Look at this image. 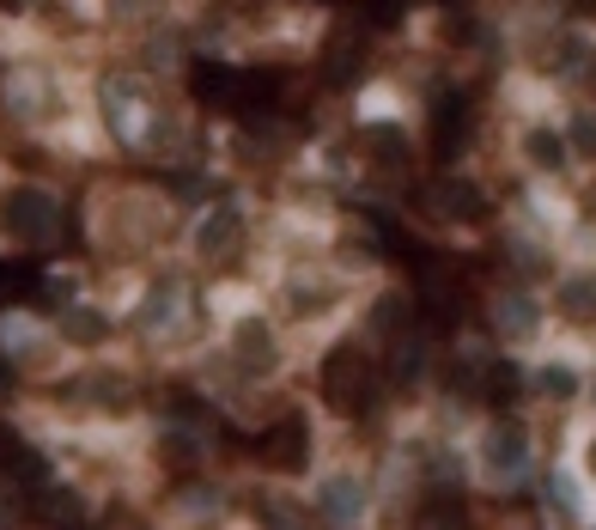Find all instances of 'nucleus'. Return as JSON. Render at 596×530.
<instances>
[{
	"mask_svg": "<svg viewBox=\"0 0 596 530\" xmlns=\"http://www.w3.org/2000/svg\"><path fill=\"white\" fill-rule=\"evenodd\" d=\"M0 232L25 250H49L55 232H62V202H55L49 189H31V184L13 189V195L0 202Z\"/></svg>",
	"mask_w": 596,
	"mask_h": 530,
	"instance_id": "nucleus-3",
	"label": "nucleus"
},
{
	"mask_svg": "<svg viewBox=\"0 0 596 530\" xmlns=\"http://www.w3.org/2000/svg\"><path fill=\"white\" fill-rule=\"evenodd\" d=\"M183 317V281H158L153 293H147V305L135 312V329L140 336H158V329H170Z\"/></svg>",
	"mask_w": 596,
	"mask_h": 530,
	"instance_id": "nucleus-9",
	"label": "nucleus"
},
{
	"mask_svg": "<svg viewBox=\"0 0 596 530\" xmlns=\"http://www.w3.org/2000/svg\"><path fill=\"white\" fill-rule=\"evenodd\" d=\"M432 116H439V123H432V153L457 159L462 147H469V98H457V104H451V98H439V104H432Z\"/></svg>",
	"mask_w": 596,
	"mask_h": 530,
	"instance_id": "nucleus-8",
	"label": "nucleus"
},
{
	"mask_svg": "<svg viewBox=\"0 0 596 530\" xmlns=\"http://www.w3.org/2000/svg\"><path fill=\"white\" fill-rule=\"evenodd\" d=\"M566 141L579 147V153H596V110H579V116H572V135H566Z\"/></svg>",
	"mask_w": 596,
	"mask_h": 530,
	"instance_id": "nucleus-20",
	"label": "nucleus"
},
{
	"mask_svg": "<svg viewBox=\"0 0 596 530\" xmlns=\"http://www.w3.org/2000/svg\"><path fill=\"white\" fill-rule=\"evenodd\" d=\"M591 469H596V445H591Z\"/></svg>",
	"mask_w": 596,
	"mask_h": 530,
	"instance_id": "nucleus-21",
	"label": "nucleus"
},
{
	"mask_svg": "<svg viewBox=\"0 0 596 530\" xmlns=\"http://www.w3.org/2000/svg\"><path fill=\"white\" fill-rule=\"evenodd\" d=\"M62 329H67V336H79V342H86V348H92V342H104V317H98V312H79V305H74V312H67L62 317Z\"/></svg>",
	"mask_w": 596,
	"mask_h": 530,
	"instance_id": "nucleus-19",
	"label": "nucleus"
},
{
	"mask_svg": "<svg viewBox=\"0 0 596 530\" xmlns=\"http://www.w3.org/2000/svg\"><path fill=\"white\" fill-rule=\"evenodd\" d=\"M317 384H322V396H329V408H341V415H371L390 378H378V366H371L353 342H341V348L322 354Z\"/></svg>",
	"mask_w": 596,
	"mask_h": 530,
	"instance_id": "nucleus-1",
	"label": "nucleus"
},
{
	"mask_svg": "<svg viewBox=\"0 0 596 530\" xmlns=\"http://www.w3.org/2000/svg\"><path fill=\"white\" fill-rule=\"evenodd\" d=\"M542 488H548V506H554L560 518H579V513H584V506H579V488H572V476L548 469V482H542Z\"/></svg>",
	"mask_w": 596,
	"mask_h": 530,
	"instance_id": "nucleus-18",
	"label": "nucleus"
},
{
	"mask_svg": "<svg viewBox=\"0 0 596 530\" xmlns=\"http://www.w3.org/2000/svg\"><path fill=\"white\" fill-rule=\"evenodd\" d=\"M523 147H530V159L542 165V172H560L566 165V135H554V128H530V141Z\"/></svg>",
	"mask_w": 596,
	"mask_h": 530,
	"instance_id": "nucleus-17",
	"label": "nucleus"
},
{
	"mask_svg": "<svg viewBox=\"0 0 596 530\" xmlns=\"http://www.w3.org/2000/svg\"><path fill=\"white\" fill-rule=\"evenodd\" d=\"M317 506H322V518L353 525V518L366 513V482H353V476H329V482L317 488Z\"/></svg>",
	"mask_w": 596,
	"mask_h": 530,
	"instance_id": "nucleus-10",
	"label": "nucleus"
},
{
	"mask_svg": "<svg viewBox=\"0 0 596 530\" xmlns=\"http://www.w3.org/2000/svg\"><path fill=\"white\" fill-rule=\"evenodd\" d=\"M493 329H499L505 342H530L535 329H542V312H535V299L530 293H493Z\"/></svg>",
	"mask_w": 596,
	"mask_h": 530,
	"instance_id": "nucleus-5",
	"label": "nucleus"
},
{
	"mask_svg": "<svg viewBox=\"0 0 596 530\" xmlns=\"http://www.w3.org/2000/svg\"><path fill=\"white\" fill-rule=\"evenodd\" d=\"M530 384H535V396H548V403H572V396H579V373H572V366H542Z\"/></svg>",
	"mask_w": 596,
	"mask_h": 530,
	"instance_id": "nucleus-16",
	"label": "nucleus"
},
{
	"mask_svg": "<svg viewBox=\"0 0 596 530\" xmlns=\"http://www.w3.org/2000/svg\"><path fill=\"white\" fill-rule=\"evenodd\" d=\"M554 305H560L566 317H596V275H566L560 293H554Z\"/></svg>",
	"mask_w": 596,
	"mask_h": 530,
	"instance_id": "nucleus-14",
	"label": "nucleus"
},
{
	"mask_svg": "<svg viewBox=\"0 0 596 530\" xmlns=\"http://www.w3.org/2000/svg\"><path fill=\"white\" fill-rule=\"evenodd\" d=\"M432 195H439L432 207H439V214H451V219H487V202H481L469 184H439Z\"/></svg>",
	"mask_w": 596,
	"mask_h": 530,
	"instance_id": "nucleus-15",
	"label": "nucleus"
},
{
	"mask_svg": "<svg viewBox=\"0 0 596 530\" xmlns=\"http://www.w3.org/2000/svg\"><path fill=\"white\" fill-rule=\"evenodd\" d=\"M238 238H244V214H238L231 202H219L214 214L195 226V250H201V256H231Z\"/></svg>",
	"mask_w": 596,
	"mask_h": 530,
	"instance_id": "nucleus-7",
	"label": "nucleus"
},
{
	"mask_svg": "<svg viewBox=\"0 0 596 530\" xmlns=\"http://www.w3.org/2000/svg\"><path fill=\"white\" fill-rule=\"evenodd\" d=\"M238 359H244V373H268V366L280 359L275 329L256 324V317H250V324H238Z\"/></svg>",
	"mask_w": 596,
	"mask_h": 530,
	"instance_id": "nucleus-11",
	"label": "nucleus"
},
{
	"mask_svg": "<svg viewBox=\"0 0 596 530\" xmlns=\"http://www.w3.org/2000/svg\"><path fill=\"white\" fill-rule=\"evenodd\" d=\"M305 457H310V439L299 415H287L275 433H262V464L268 469H305Z\"/></svg>",
	"mask_w": 596,
	"mask_h": 530,
	"instance_id": "nucleus-6",
	"label": "nucleus"
},
{
	"mask_svg": "<svg viewBox=\"0 0 596 530\" xmlns=\"http://www.w3.org/2000/svg\"><path fill=\"white\" fill-rule=\"evenodd\" d=\"M104 116H110V135L123 147H135V153H153L158 141H170V123L135 79H116V74L104 79Z\"/></svg>",
	"mask_w": 596,
	"mask_h": 530,
	"instance_id": "nucleus-2",
	"label": "nucleus"
},
{
	"mask_svg": "<svg viewBox=\"0 0 596 530\" xmlns=\"http://www.w3.org/2000/svg\"><path fill=\"white\" fill-rule=\"evenodd\" d=\"M523 384H530V378H523L511 359H493L487 373H481V396H487L493 408H511V403L523 396Z\"/></svg>",
	"mask_w": 596,
	"mask_h": 530,
	"instance_id": "nucleus-12",
	"label": "nucleus"
},
{
	"mask_svg": "<svg viewBox=\"0 0 596 530\" xmlns=\"http://www.w3.org/2000/svg\"><path fill=\"white\" fill-rule=\"evenodd\" d=\"M7 92H13V110L18 116H43L49 110V74H37V67H25V74H13L7 79Z\"/></svg>",
	"mask_w": 596,
	"mask_h": 530,
	"instance_id": "nucleus-13",
	"label": "nucleus"
},
{
	"mask_svg": "<svg viewBox=\"0 0 596 530\" xmlns=\"http://www.w3.org/2000/svg\"><path fill=\"white\" fill-rule=\"evenodd\" d=\"M481 464H487L493 482H518L523 464H530V433L518 421H493L487 439H481Z\"/></svg>",
	"mask_w": 596,
	"mask_h": 530,
	"instance_id": "nucleus-4",
	"label": "nucleus"
}]
</instances>
